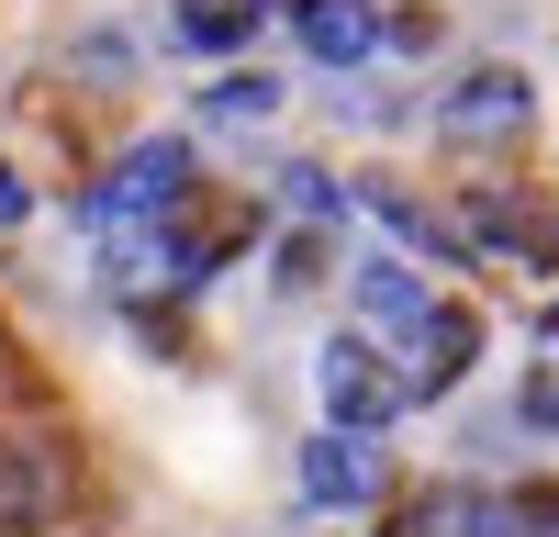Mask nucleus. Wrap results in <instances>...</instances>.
<instances>
[{"instance_id": "16", "label": "nucleus", "mask_w": 559, "mask_h": 537, "mask_svg": "<svg viewBox=\"0 0 559 537\" xmlns=\"http://www.w3.org/2000/svg\"><path fill=\"white\" fill-rule=\"evenodd\" d=\"M34 213V191H23V168H0V224H23Z\"/></svg>"}, {"instance_id": "13", "label": "nucleus", "mask_w": 559, "mask_h": 537, "mask_svg": "<svg viewBox=\"0 0 559 537\" xmlns=\"http://www.w3.org/2000/svg\"><path fill=\"white\" fill-rule=\"evenodd\" d=\"M269 102H280L269 79H224V90H213V112H236V123H247V112H269Z\"/></svg>"}, {"instance_id": "5", "label": "nucleus", "mask_w": 559, "mask_h": 537, "mask_svg": "<svg viewBox=\"0 0 559 537\" xmlns=\"http://www.w3.org/2000/svg\"><path fill=\"white\" fill-rule=\"evenodd\" d=\"M437 123H448V146H481V134H515V123H526V79H515V68H481L471 90H448V112H437Z\"/></svg>"}, {"instance_id": "11", "label": "nucleus", "mask_w": 559, "mask_h": 537, "mask_svg": "<svg viewBox=\"0 0 559 537\" xmlns=\"http://www.w3.org/2000/svg\"><path fill=\"white\" fill-rule=\"evenodd\" d=\"M459 526H481V492H426V504H403L381 537H459Z\"/></svg>"}, {"instance_id": "14", "label": "nucleus", "mask_w": 559, "mask_h": 537, "mask_svg": "<svg viewBox=\"0 0 559 537\" xmlns=\"http://www.w3.org/2000/svg\"><path fill=\"white\" fill-rule=\"evenodd\" d=\"M280 281H324V236H292V247H280Z\"/></svg>"}, {"instance_id": "8", "label": "nucleus", "mask_w": 559, "mask_h": 537, "mask_svg": "<svg viewBox=\"0 0 559 537\" xmlns=\"http://www.w3.org/2000/svg\"><path fill=\"white\" fill-rule=\"evenodd\" d=\"M369 45H381V12H369V0H302V57L358 68Z\"/></svg>"}, {"instance_id": "10", "label": "nucleus", "mask_w": 559, "mask_h": 537, "mask_svg": "<svg viewBox=\"0 0 559 537\" xmlns=\"http://www.w3.org/2000/svg\"><path fill=\"white\" fill-rule=\"evenodd\" d=\"M258 0H179V45H247Z\"/></svg>"}, {"instance_id": "2", "label": "nucleus", "mask_w": 559, "mask_h": 537, "mask_svg": "<svg viewBox=\"0 0 559 537\" xmlns=\"http://www.w3.org/2000/svg\"><path fill=\"white\" fill-rule=\"evenodd\" d=\"M179 202H191V146H179V134H146L90 213H102V224H146V213H179Z\"/></svg>"}, {"instance_id": "6", "label": "nucleus", "mask_w": 559, "mask_h": 537, "mask_svg": "<svg viewBox=\"0 0 559 537\" xmlns=\"http://www.w3.org/2000/svg\"><path fill=\"white\" fill-rule=\"evenodd\" d=\"M45 515H57V460L23 437H0V537H34Z\"/></svg>"}, {"instance_id": "1", "label": "nucleus", "mask_w": 559, "mask_h": 537, "mask_svg": "<svg viewBox=\"0 0 559 537\" xmlns=\"http://www.w3.org/2000/svg\"><path fill=\"white\" fill-rule=\"evenodd\" d=\"M324 415L358 426V437L392 426V415H403V370H392L369 336H336V347H324Z\"/></svg>"}, {"instance_id": "15", "label": "nucleus", "mask_w": 559, "mask_h": 537, "mask_svg": "<svg viewBox=\"0 0 559 537\" xmlns=\"http://www.w3.org/2000/svg\"><path fill=\"white\" fill-rule=\"evenodd\" d=\"M515 515H526V526H559V481H526V492H515Z\"/></svg>"}, {"instance_id": "3", "label": "nucleus", "mask_w": 559, "mask_h": 537, "mask_svg": "<svg viewBox=\"0 0 559 537\" xmlns=\"http://www.w3.org/2000/svg\"><path fill=\"white\" fill-rule=\"evenodd\" d=\"M302 492L313 504H369V492H381V448H369L358 426H324L302 448Z\"/></svg>"}, {"instance_id": "4", "label": "nucleus", "mask_w": 559, "mask_h": 537, "mask_svg": "<svg viewBox=\"0 0 559 537\" xmlns=\"http://www.w3.org/2000/svg\"><path fill=\"white\" fill-rule=\"evenodd\" d=\"M481 236H492L503 258H526V268L559 281V202H548V191H492V202H481Z\"/></svg>"}, {"instance_id": "9", "label": "nucleus", "mask_w": 559, "mask_h": 537, "mask_svg": "<svg viewBox=\"0 0 559 537\" xmlns=\"http://www.w3.org/2000/svg\"><path fill=\"white\" fill-rule=\"evenodd\" d=\"M358 313H369L381 336H414L437 302H426V281H414V268H358Z\"/></svg>"}, {"instance_id": "12", "label": "nucleus", "mask_w": 559, "mask_h": 537, "mask_svg": "<svg viewBox=\"0 0 559 537\" xmlns=\"http://www.w3.org/2000/svg\"><path fill=\"white\" fill-rule=\"evenodd\" d=\"M280 191H292L313 224H336V213H347V191H336V179H313V168H280Z\"/></svg>"}, {"instance_id": "7", "label": "nucleus", "mask_w": 559, "mask_h": 537, "mask_svg": "<svg viewBox=\"0 0 559 537\" xmlns=\"http://www.w3.org/2000/svg\"><path fill=\"white\" fill-rule=\"evenodd\" d=\"M471 347H481V313H459V302H437L426 325H414V381H403V392H448L459 370H471Z\"/></svg>"}]
</instances>
